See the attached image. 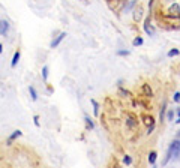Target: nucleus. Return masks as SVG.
<instances>
[{"label": "nucleus", "instance_id": "c9c22d12", "mask_svg": "<svg viewBox=\"0 0 180 168\" xmlns=\"http://www.w3.org/2000/svg\"><path fill=\"white\" fill-rule=\"evenodd\" d=\"M179 14H180V11H179Z\"/></svg>", "mask_w": 180, "mask_h": 168}, {"label": "nucleus", "instance_id": "b1692460", "mask_svg": "<svg viewBox=\"0 0 180 168\" xmlns=\"http://www.w3.org/2000/svg\"><path fill=\"white\" fill-rule=\"evenodd\" d=\"M173 99H174V102H180V92H176V93H174Z\"/></svg>", "mask_w": 180, "mask_h": 168}, {"label": "nucleus", "instance_id": "a211bd4d", "mask_svg": "<svg viewBox=\"0 0 180 168\" xmlns=\"http://www.w3.org/2000/svg\"><path fill=\"white\" fill-rule=\"evenodd\" d=\"M179 54H180V51L177 48H173V50L168 51V57H174V56H179Z\"/></svg>", "mask_w": 180, "mask_h": 168}, {"label": "nucleus", "instance_id": "4be33fe9", "mask_svg": "<svg viewBox=\"0 0 180 168\" xmlns=\"http://www.w3.org/2000/svg\"><path fill=\"white\" fill-rule=\"evenodd\" d=\"M117 54H119V56H129V51L128 50H119V51H117Z\"/></svg>", "mask_w": 180, "mask_h": 168}, {"label": "nucleus", "instance_id": "6ab92c4d", "mask_svg": "<svg viewBox=\"0 0 180 168\" xmlns=\"http://www.w3.org/2000/svg\"><path fill=\"white\" fill-rule=\"evenodd\" d=\"M173 158L171 156V153H170V150H167V155H165V158H164V161H162V165H167V162L170 161V159Z\"/></svg>", "mask_w": 180, "mask_h": 168}, {"label": "nucleus", "instance_id": "f3484780", "mask_svg": "<svg viewBox=\"0 0 180 168\" xmlns=\"http://www.w3.org/2000/svg\"><path fill=\"white\" fill-rule=\"evenodd\" d=\"M42 78H44V81H47V80H48V66L42 68Z\"/></svg>", "mask_w": 180, "mask_h": 168}, {"label": "nucleus", "instance_id": "c756f323", "mask_svg": "<svg viewBox=\"0 0 180 168\" xmlns=\"http://www.w3.org/2000/svg\"><path fill=\"white\" fill-rule=\"evenodd\" d=\"M167 3H174V0H165Z\"/></svg>", "mask_w": 180, "mask_h": 168}, {"label": "nucleus", "instance_id": "7ed1b4c3", "mask_svg": "<svg viewBox=\"0 0 180 168\" xmlns=\"http://www.w3.org/2000/svg\"><path fill=\"white\" fill-rule=\"evenodd\" d=\"M66 38V33L65 32H62L60 35H59V36H56V38H54L53 41H51V44H50V48H56L57 45H59V44L63 41V39H65Z\"/></svg>", "mask_w": 180, "mask_h": 168}, {"label": "nucleus", "instance_id": "4468645a", "mask_svg": "<svg viewBox=\"0 0 180 168\" xmlns=\"http://www.w3.org/2000/svg\"><path fill=\"white\" fill-rule=\"evenodd\" d=\"M29 92H30V96H32V99H33V101L38 99V93H36V90H35V87H33V86L29 87Z\"/></svg>", "mask_w": 180, "mask_h": 168}, {"label": "nucleus", "instance_id": "1a4fd4ad", "mask_svg": "<svg viewBox=\"0 0 180 168\" xmlns=\"http://www.w3.org/2000/svg\"><path fill=\"white\" fill-rule=\"evenodd\" d=\"M20 57H21V53H20V50H18V51H15L14 59H12V62H11V66H12V68L17 66V63H18V60H20Z\"/></svg>", "mask_w": 180, "mask_h": 168}, {"label": "nucleus", "instance_id": "ddd939ff", "mask_svg": "<svg viewBox=\"0 0 180 168\" xmlns=\"http://www.w3.org/2000/svg\"><path fill=\"white\" fill-rule=\"evenodd\" d=\"M143 42H144L143 38H141V36H137V38L132 41V45H134V47H140V45H143Z\"/></svg>", "mask_w": 180, "mask_h": 168}, {"label": "nucleus", "instance_id": "6e6552de", "mask_svg": "<svg viewBox=\"0 0 180 168\" xmlns=\"http://www.w3.org/2000/svg\"><path fill=\"white\" fill-rule=\"evenodd\" d=\"M143 12H144V11H143V8L138 6L137 9L134 11V20H135V21H140V20L143 18Z\"/></svg>", "mask_w": 180, "mask_h": 168}, {"label": "nucleus", "instance_id": "f704fd0d", "mask_svg": "<svg viewBox=\"0 0 180 168\" xmlns=\"http://www.w3.org/2000/svg\"><path fill=\"white\" fill-rule=\"evenodd\" d=\"M83 2H86V0H83Z\"/></svg>", "mask_w": 180, "mask_h": 168}, {"label": "nucleus", "instance_id": "473e14b6", "mask_svg": "<svg viewBox=\"0 0 180 168\" xmlns=\"http://www.w3.org/2000/svg\"><path fill=\"white\" fill-rule=\"evenodd\" d=\"M176 123H177V125H180V119H177V120H176Z\"/></svg>", "mask_w": 180, "mask_h": 168}, {"label": "nucleus", "instance_id": "72a5a7b5", "mask_svg": "<svg viewBox=\"0 0 180 168\" xmlns=\"http://www.w3.org/2000/svg\"><path fill=\"white\" fill-rule=\"evenodd\" d=\"M153 168H156V167H155V165H153Z\"/></svg>", "mask_w": 180, "mask_h": 168}, {"label": "nucleus", "instance_id": "9b49d317", "mask_svg": "<svg viewBox=\"0 0 180 168\" xmlns=\"http://www.w3.org/2000/svg\"><path fill=\"white\" fill-rule=\"evenodd\" d=\"M135 5H137V0H129V3L125 6V9H123V11H125V12H129V11L132 9V8H134Z\"/></svg>", "mask_w": 180, "mask_h": 168}, {"label": "nucleus", "instance_id": "7c9ffc66", "mask_svg": "<svg viewBox=\"0 0 180 168\" xmlns=\"http://www.w3.org/2000/svg\"><path fill=\"white\" fill-rule=\"evenodd\" d=\"M3 51V45H2V44H0V53H2Z\"/></svg>", "mask_w": 180, "mask_h": 168}, {"label": "nucleus", "instance_id": "cd10ccee", "mask_svg": "<svg viewBox=\"0 0 180 168\" xmlns=\"http://www.w3.org/2000/svg\"><path fill=\"white\" fill-rule=\"evenodd\" d=\"M35 125L39 126V117H38V116H35Z\"/></svg>", "mask_w": 180, "mask_h": 168}, {"label": "nucleus", "instance_id": "f8f14e48", "mask_svg": "<svg viewBox=\"0 0 180 168\" xmlns=\"http://www.w3.org/2000/svg\"><path fill=\"white\" fill-rule=\"evenodd\" d=\"M144 123H146L147 126H152V125H155V119H153L152 116H146L144 117Z\"/></svg>", "mask_w": 180, "mask_h": 168}, {"label": "nucleus", "instance_id": "39448f33", "mask_svg": "<svg viewBox=\"0 0 180 168\" xmlns=\"http://www.w3.org/2000/svg\"><path fill=\"white\" fill-rule=\"evenodd\" d=\"M8 32H9V23L6 20H0V35L6 36Z\"/></svg>", "mask_w": 180, "mask_h": 168}, {"label": "nucleus", "instance_id": "393cba45", "mask_svg": "<svg viewBox=\"0 0 180 168\" xmlns=\"http://www.w3.org/2000/svg\"><path fill=\"white\" fill-rule=\"evenodd\" d=\"M119 93L123 96V98H126V96H129V92H126V90H123V89H120V90H119Z\"/></svg>", "mask_w": 180, "mask_h": 168}, {"label": "nucleus", "instance_id": "9d476101", "mask_svg": "<svg viewBox=\"0 0 180 168\" xmlns=\"http://www.w3.org/2000/svg\"><path fill=\"white\" fill-rule=\"evenodd\" d=\"M149 164H152V165H155V162H156V159H158V153L156 152H150L149 153Z\"/></svg>", "mask_w": 180, "mask_h": 168}, {"label": "nucleus", "instance_id": "412c9836", "mask_svg": "<svg viewBox=\"0 0 180 168\" xmlns=\"http://www.w3.org/2000/svg\"><path fill=\"white\" fill-rule=\"evenodd\" d=\"M123 162H125L126 165H131V164H132V158H131V156H128V155H126V156L123 158Z\"/></svg>", "mask_w": 180, "mask_h": 168}, {"label": "nucleus", "instance_id": "aec40b11", "mask_svg": "<svg viewBox=\"0 0 180 168\" xmlns=\"http://www.w3.org/2000/svg\"><path fill=\"white\" fill-rule=\"evenodd\" d=\"M18 137H21V131H15L14 134L9 137V141H12V140H15V138H18Z\"/></svg>", "mask_w": 180, "mask_h": 168}, {"label": "nucleus", "instance_id": "0eeeda50", "mask_svg": "<svg viewBox=\"0 0 180 168\" xmlns=\"http://www.w3.org/2000/svg\"><path fill=\"white\" fill-rule=\"evenodd\" d=\"M137 125H138V122H137V119H135L134 116H128V117H126V126H128V128L134 129Z\"/></svg>", "mask_w": 180, "mask_h": 168}, {"label": "nucleus", "instance_id": "2f4dec72", "mask_svg": "<svg viewBox=\"0 0 180 168\" xmlns=\"http://www.w3.org/2000/svg\"><path fill=\"white\" fill-rule=\"evenodd\" d=\"M177 116H179V119H180V108L177 110Z\"/></svg>", "mask_w": 180, "mask_h": 168}, {"label": "nucleus", "instance_id": "bb28decb", "mask_svg": "<svg viewBox=\"0 0 180 168\" xmlns=\"http://www.w3.org/2000/svg\"><path fill=\"white\" fill-rule=\"evenodd\" d=\"M153 131H155V125H152V126H149V129H147V134L150 135V134H152V132H153Z\"/></svg>", "mask_w": 180, "mask_h": 168}, {"label": "nucleus", "instance_id": "f257e3e1", "mask_svg": "<svg viewBox=\"0 0 180 168\" xmlns=\"http://www.w3.org/2000/svg\"><path fill=\"white\" fill-rule=\"evenodd\" d=\"M168 150H170L171 156H173V158H177V156L180 155V140H174L173 143L170 144Z\"/></svg>", "mask_w": 180, "mask_h": 168}, {"label": "nucleus", "instance_id": "20e7f679", "mask_svg": "<svg viewBox=\"0 0 180 168\" xmlns=\"http://www.w3.org/2000/svg\"><path fill=\"white\" fill-rule=\"evenodd\" d=\"M143 27H144V32H146L149 36H153V35H155V30H153V27L150 26V17H149V18H146V21H144V26H143Z\"/></svg>", "mask_w": 180, "mask_h": 168}, {"label": "nucleus", "instance_id": "a878e982", "mask_svg": "<svg viewBox=\"0 0 180 168\" xmlns=\"http://www.w3.org/2000/svg\"><path fill=\"white\" fill-rule=\"evenodd\" d=\"M173 117H174V111H170L167 116V120H173Z\"/></svg>", "mask_w": 180, "mask_h": 168}, {"label": "nucleus", "instance_id": "f03ea898", "mask_svg": "<svg viewBox=\"0 0 180 168\" xmlns=\"http://www.w3.org/2000/svg\"><path fill=\"white\" fill-rule=\"evenodd\" d=\"M105 2H107L108 8H110L111 11H119V9H120V6L123 5L122 0H105Z\"/></svg>", "mask_w": 180, "mask_h": 168}, {"label": "nucleus", "instance_id": "5701e85b", "mask_svg": "<svg viewBox=\"0 0 180 168\" xmlns=\"http://www.w3.org/2000/svg\"><path fill=\"white\" fill-rule=\"evenodd\" d=\"M165 107H167V105L164 104V105H162V110H161V114H159V117H161V120H164V116H165Z\"/></svg>", "mask_w": 180, "mask_h": 168}, {"label": "nucleus", "instance_id": "2eb2a0df", "mask_svg": "<svg viewBox=\"0 0 180 168\" xmlns=\"http://www.w3.org/2000/svg\"><path fill=\"white\" fill-rule=\"evenodd\" d=\"M92 104H93V113H95V116H99V104L95 99H92Z\"/></svg>", "mask_w": 180, "mask_h": 168}, {"label": "nucleus", "instance_id": "dca6fc26", "mask_svg": "<svg viewBox=\"0 0 180 168\" xmlns=\"http://www.w3.org/2000/svg\"><path fill=\"white\" fill-rule=\"evenodd\" d=\"M84 120H86V125H87L89 129H93L95 128V123L92 122V119H90V117H84Z\"/></svg>", "mask_w": 180, "mask_h": 168}, {"label": "nucleus", "instance_id": "c85d7f7f", "mask_svg": "<svg viewBox=\"0 0 180 168\" xmlns=\"http://www.w3.org/2000/svg\"><path fill=\"white\" fill-rule=\"evenodd\" d=\"M153 3H155V0H149V8L152 9V6H153Z\"/></svg>", "mask_w": 180, "mask_h": 168}, {"label": "nucleus", "instance_id": "423d86ee", "mask_svg": "<svg viewBox=\"0 0 180 168\" xmlns=\"http://www.w3.org/2000/svg\"><path fill=\"white\" fill-rule=\"evenodd\" d=\"M143 93H144V96L146 98H153V90H152V87H150V84H147V83H144L143 84Z\"/></svg>", "mask_w": 180, "mask_h": 168}]
</instances>
